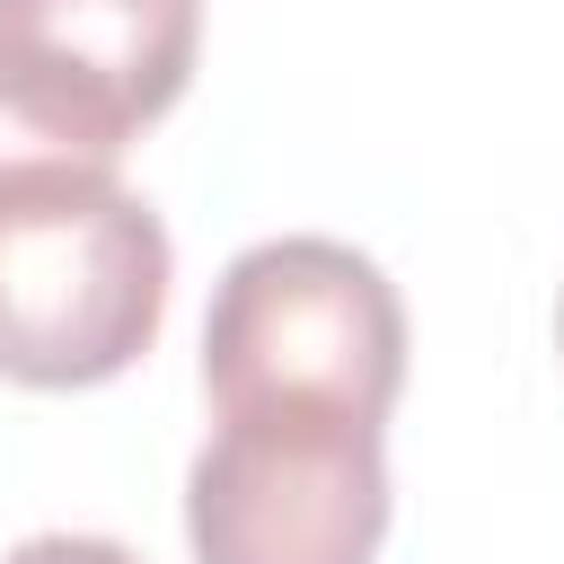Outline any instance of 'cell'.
Masks as SVG:
<instances>
[{
	"label": "cell",
	"instance_id": "3957f363",
	"mask_svg": "<svg viewBox=\"0 0 564 564\" xmlns=\"http://www.w3.org/2000/svg\"><path fill=\"white\" fill-rule=\"evenodd\" d=\"M194 564H370L388 538V423L344 405H220L185 476Z\"/></svg>",
	"mask_w": 564,
	"mask_h": 564
},
{
	"label": "cell",
	"instance_id": "5b68a950",
	"mask_svg": "<svg viewBox=\"0 0 564 564\" xmlns=\"http://www.w3.org/2000/svg\"><path fill=\"white\" fill-rule=\"evenodd\" d=\"M0 564H141L132 546H115V538H79V529H53V538H26V546H9Z\"/></svg>",
	"mask_w": 564,
	"mask_h": 564
},
{
	"label": "cell",
	"instance_id": "7a4b0ae2",
	"mask_svg": "<svg viewBox=\"0 0 564 564\" xmlns=\"http://www.w3.org/2000/svg\"><path fill=\"white\" fill-rule=\"evenodd\" d=\"M405 388V300L344 238H256L212 282L203 397L220 405H344L379 414Z\"/></svg>",
	"mask_w": 564,
	"mask_h": 564
},
{
	"label": "cell",
	"instance_id": "8992f818",
	"mask_svg": "<svg viewBox=\"0 0 564 564\" xmlns=\"http://www.w3.org/2000/svg\"><path fill=\"white\" fill-rule=\"evenodd\" d=\"M555 352H564V300H555Z\"/></svg>",
	"mask_w": 564,
	"mask_h": 564
},
{
	"label": "cell",
	"instance_id": "277c9868",
	"mask_svg": "<svg viewBox=\"0 0 564 564\" xmlns=\"http://www.w3.org/2000/svg\"><path fill=\"white\" fill-rule=\"evenodd\" d=\"M203 0H0V167H106L185 97Z\"/></svg>",
	"mask_w": 564,
	"mask_h": 564
},
{
	"label": "cell",
	"instance_id": "6da1fadb",
	"mask_svg": "<svg viewBox=\"0 0 564 564\" xmlns=\"http://www.w3.org/2000/svg\"><path fill=\"white\" fill-rule=\"evenodd\" d=\"M167 229L106 167H0V379H123L167 317Z\"/></svg>",
	"mask_w": 564,
	"mask_h": 564
}]
</instances>
